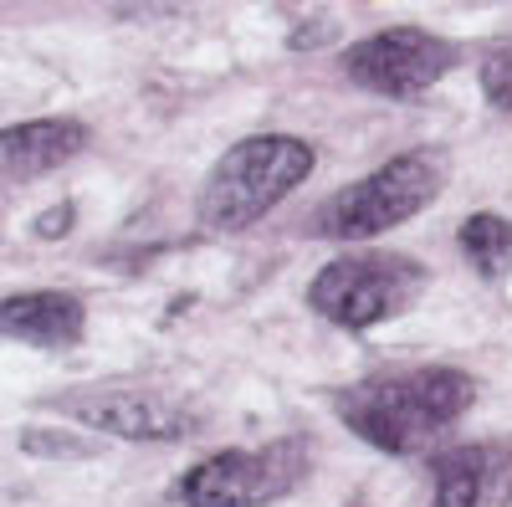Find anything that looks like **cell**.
I'll return each mask as SVG.
<instances>
[{
	"label": "cell",
	"mask_w": 512,
	"mask_h": 507,
	"mask_svg": "<svg viewBox=\"0 0 512 507\" xmlns=\"http://www.w3.org/2000/svg\"><path fill=\"white\" fill-rule=\"evenodd\" d=\"M507 497H512V456L502 446H456L436 456L431 507H507Z\"/></svg>",
	"instance_id": "9"
},
{
	"label": "cell",
	"mask_w": 512,
	"mask_h": 507,
	"mask_svg": "<svg viewBox=\"0 0 512 507\" xmlns=\"http://www.w3.org/2000/svg\"><path fill=\"white\" fill-rule=\"evenodd\" d=\"M451 67H456V47L446 36L420 31V26L374 31V36L354 41V47L344 52L349 82H359L364 93L395 98V103H410L420 93H431Z\"/></svg>",
	"instance_id": "6"
},
{
	"label": "cell",
	"mask_w": 512,
	"mask_h": 507,
	"mask_svg": "<svg viewBox=\"0 0 512 507\" xmlns=\"http://www.w3.org/2000/svg\"><path fill=\"white\" fill-rule=\"evenodd\" d=\"M82 144H88V129L77 118H31L16 129H0V190L52 175L82 154Z\"/></svg>",
	"instance_id": "8"
},
{
	"label": "cell",
	"mask_w": 512,
	"mask_h": 507,
	"mask_svg": "<svg viewBox=\"0 0 512 507\" xmlns=\"http://www.w3.org/2000/svg\"><path fill=\"white\" fill-rule=\"evenodd\" d=\"M52 410L72 415L88 431H108L123 441H185L200 431V410L154 390H82L52 400Z\"/></svg>",
	"instance_id": "7"
},
{
	"label": "cell",
	"mask_w": 512,
	"mask_h": 507,
	"mask_svg": "<svg viewBox=\"0 0 512 507\" xmlns=\"http://www.w3.org/2000/svg\"><path fill=\"white\" fill-rule=\"evenodd\" d=\"M441 185H446V159L431 154V149H410L390 164H379L359 185L323 200L318 216H313V236H323V241H369L379 231L405 226L410 216H420V210L441 195Z\"/></svg>",
	"instance_id": "3"
},
{
	"label": "cell",
	"mask_w": 512,
	"mask_h": 507,
	"mask_svg": "<svg viewBox=\"0 0 512 507\" xmlns=\"http://www.w3.org/2000/svg\"><path fill=\"white\" fill-rule=\"evenodd\" d=\"M482 93L497 108H512V47H492L482 57Z\"/></svg>",
	"instance_id": "12"
},
{
	"label": "cell",
	"mask_w": 512,
	"mask_h": 507,
	"mask_svg": "<svg viewBox=\"0 0 512 507\" xmlns=\"http://www.w3.org/2000/svg\"><path fill=\"white\" fill-rule=\"evenodd\" d=\"M26 451H62V456H88L93 446H82V441H41V436H26Z\"/></svg>",
	"instance_id": "14"
},
{
	"label": "cell",
	"mask_w": 512,
	"mask_h": 507,
	"mask_svg": "<svg viewBox=\"0 0 512 507\" xmlns=\"http://www.w3.org/2000/svg\"><path fill=\"white\" fill-rule=\"evenodd\" d=\"M308 461L313 451L297 436H282L256 451H216L195 472H185L180 502L185 507H267V502H282L308 477Z\"/></svg>",
	"instance_id": "5"
},
{
	"label": "cell",
	"mask_w": 512,
	"mask_h": 507,
	"mask_svg": "<svg viewBox=\"0 0 512 507\" xmlns=\"http://www.w3.org/2000/svg\"><path fill=\"white\" fill-rule=\"evenodd\" d=\"M472 400H477L472 374L446 364H410V369H379L349 385L338 395V415L369 446L390 456H420L472 410Z\"/></svg>",
	"instance_id": "1"
},
{
	"label": "cell",
	"mask_w": 512,
	"mask_h": 507,
	"mask_svg": "<svg viewBox=\"0 0 512 507\" xmlns=\"http://www.w3.org/2000/svg\"><path fill=\"white\" fill-rule=\"evenodd\" d=\"M420 292H425V267H415L410 257L354 251V257H338L313 277L308 308L318 318H328L333 328L364 333L384 318H400Z\"/></svg>",
	"instance_id": "4"
},
{
	"label": "cell",
	"mask_w": 512,
	"mask_h": 507,
	"mask_svg": "<svg viewBox=\"0 0 512 507\" xmlns=\"http://www.w3.org/2000/svg\"><path fill=\"white\" fill-rule=\"evenodd\" d=\"M72 221H77V210L72 205H57V210H47V216H36V236L41 241H57V236L72 231Z\"/></svg>",
	"instance_id": "13"
},
{
	"label": "cell",
	"mask_w": 512,
	"mask_h": 507,
	"mask_svg": "<svg viewBox=\"0 0 512 507\" xmlns=\"http://www.w3.org/2000/svg\"><path fill=\"white\" fill-rule=\"evenodd\" d=\"M313 144L297 134H251L231 144L200 190V226L205 231H246L272 205H282L297 185L313 175Z\"/></svg>",
	"instance_id": "2"
},
{
	"label": "cell",
	"mask_w": 512,
	"mask_h": 507,
	"mask_svg": "<svg viewBox=\"0 0 512 507\" xmlns=\"http://www.w3.org/2000/svg\"><path fill=\"white\" fill-rule=\"evenodd\" d=\"M461 251L482 277H502L512 267V221L492 216V210H477V216L461 221Z\"/></svg>",
	"instance_id": "11"
},
{
	"label": "cell",
	"mask_w": 512,
	"mask_h": 507,
	"mask_svg": "<svg viewBox=\"0 0 512 507\" xmlns=\"http://www.w3.org/2000/svg\"><path fill=\"white\" fill-rule=\"evenodd\" d=\"M82 328H88V308L72 292H16L0 298V333L21 338L31 349H72Z\"/></svg>",
	"instance_id": "10"
}]
</instances>
